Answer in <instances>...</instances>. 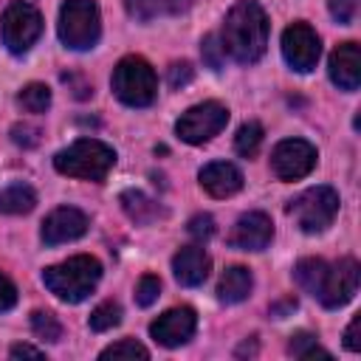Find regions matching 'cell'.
<instances>
[{
    "label": "cell",
    "instance_id": "cell-22",
    "mask_svg": "<svg viewBox=\"0 0 361 361\" xmlns=\"http://www.w3.org/2000/svg\"><path fill=\"white\" fill-rule=\"evenodd\" d=\"M262 135H265V130H262L259 121H245V124L237 130V135H234V149H237L243 158H254V155L259 152Z\"/></svg>",
    "mask_w": 361,
    "mask_h": 361
},
{
    "label": "cell",
    "instance_id": "cell-31",
    "mask_svg": "<svg viewBox=\"0 0 361 361\" xmlns=\"http://www.w3.org/2000/svg\"><path fill=\"white\" fill-rule=\"evenodd\" d=\"M189 234H192L195 240H209V237L214 234V220H212V214H195V217L189 220Z\"/></svg>",
    "mask_w": 361,
    "mask_h": 361
},
{
    "label": "cell",
    "instance_id": "cell-19",
    "mask_svg": "<svg viewBox=\"0 0 361 361\" xmlns=\"http://www.w3.org/2000/svg\"><path fill=\"white\" fill-rule=\"evenodd\" d=\"M118 203H121L124 214H127L133 223H138V226H147V223H155L158 217H164V209H161L155 200H149L144 192H138V189L121 192Z\"/></svg>",
    "mask_w": 361,
    "mask_h": 361
},
{
    "label": "cell",
    "instance_id": "cell-21",
    "mask_svg": "<svg viewBox=\"0 0 361 361\" xmlns=\"http://www.w3.org/2000/svg\"><path fill=\"white\" fill-rule=\"evenodd\" d=\"M37 206V192L25 183H14L0 192V212L3 214H28Z\"/></svg>",
    "mask_w": 361,
    "mask_h": 361
},
{
    "label": "cell",
    "instance_id": "cell-20",
    "mask_svg": "<svg viewBox=\"0 0 361 361\" xmlns=\"http://www.w3.org/2000/svg\"><path fill=\"white\" fill-rule=\"evenodd\" d=\"M192 6V0H127V8L133 17L138 20H155V17H166V14H180Z\"/></svg>",
    "mask_w": 361,
    "mask_h": 361
},
{
    "label": "cell",
    "instance_id": "cell-35",
    "mask_svg": "<svg viewBox=\"0 0 361 361\" xmlns=\"http://www.w3.org/2000/svg\"><path fill=\"white\" fill-rule=\"evenodd\" d=\"M358 327H361V316H353V322L347 324V333H344V347L358 353L361 350V338H358Z\"/></svg>",
    "mask_w": 361,
    "mask_h": 361
},
{
    "label": "cell",
    "instance_id": "cell-1",
    "mask_svg": "<svg viewBox=\"0 0 361 361\" xmlns=\"http://www.w3.org/2000/svg\"><path fill=\"white\" fill-rule=\"evenodd\" d=\"M358 271L361 268L353 257H344L333 265L319 257H305L293 265V279L324 307H341L358 290Z\"/></svg>",
    "mask_w": 361,
    "mask_h": 361
},
{
    "label": "cell",
    "instance_id": "cell-15",
    "mask_svg": "<svg viewBox=\"0 0 361 361\" xmlns=\"http://www.w3.org/2000/svg\"><path fill=\"white\" fill-rule=\"evenodd\" d=\"M330 79L341 90H358V85H361V51L355 42H341L330 54Z\"/></svg>",
    "mask_w": 361,
    "mask_h": 361
},
{
    "label": "cell",
    "instance_id": "cell-27",
    "mask_svg": "<svg viewBox=\"0 0 361 361\" xmlns=\"http://www.w3.org/2000/svg\"><path fill=\"white\" fill-rule=\"evenodd\" d=\"M99 358L102 361H107V358H149V350L144 344H138L135 338H121V341L104 347Z\"/></svg>",
    "mask_w": 361,
    "mask_h": 361
},
{
    "label": "cell",
    "instance_id": "cell-13",
    "mask_svg": "<svg viewBox=\"0 0 361 361\" xmlns=\"http://www.w3.org/2000/svg\"><path fill=\"white\" fill-rule=\"evenodd\" d=\"M85 231H87V214L79 212L76 206H59L42 223V243L45 245L71 243V240H79Z\"/></svg>",
    "mask_w": 361,
    "mask_h": 361
},
{
    "label": "cell",
    "instance_id": "cell-3",
    "mask_svg": "<svg viewBox=\"0 0 361 361\" xmlns=\"http://www.w3.org/2000/svg\"><path fill=\"white\" fill-rule=\"evenodd\" d=\"M99 279H102V265L90 254H76V257L42 271L45 288L68 305H76V302L87 299L96 290Z\"/></svg>",
    "mask_w": 361,
    "mask_h": 361
},
{
    "label": "cell",
    "instance_id": "cell-26",
    "mask_svg": "<svg viewBox=\"0 0 361 361\" xmlns=\"http://www.w3.org/2000/svg\"><path fill=\"white\" fill-rule=\"evenodd\" d=\"M31 330L42 341H59V336H62V324L51 310H34L31 313Z\"/></svg>",
    "mask_w": 361,
    "mask_h": 361
},
{
    "label": "cell",
    "instance_id": "cell-30",
    "mask_svg": "<svg viewBox=\"0 0 361 361\" xmlns=\"http://www.w3.org/2000/svg\"><path fill=\"white\" fill-rule=\"evenodd\" d=\"M192 76H195V68L189 62H172L169 65V73H166L169 87H183V85L192 82Z\"/></svg>",
    "mask_w": 361,
    "mask_h": 361
},
{
    "label": "cell",
    "instance_id": "cell-9",
    "mask_svg": "<svg viewBox=\"0 0 361 361\" xmlns=\"http://www.w3.org/2000/svg\"><path fill=\"white\" fill-rule=\"evenodd\" d=\"M228 121V110L220 102H203L189 107L178 121H175V133L186 141V144H206L209 138H214Z\"/></svg>",
    "mask_w": 361,
    "mask_h": 361
},
{
    "label": "cell",
    "instance_id": "cell-2",
    "mask_svg": "<svg viewBox=\"0 0 361 361\" xmlns=\"http://www.w3.org/2000/svg\"><path fill=\"white\" fill-rule=\"evenodd\" d=\"M220 45L223 54H228L240 65L257 62L268 45V17L262 6L254 0H240L237 6H231L223 23Z\"/></svg>",
    "mask_w": 361,
    "mask_h": 361
},
{
    "label": "cell",
    "instance_id": "cell-25",
    "mask_svg": "<svg viewBox=\"0 0 361 361\" xmlns=\"http://www.w3.org/2000/svg\"><path fill=\"white\" fill-rule=\"evenodd\" d=\"M118 322H121V307H118V302H102V305H96L93 313H90V319H87V324H90L93 333L113 330Z\"/></svg>",
    "mask_w": 361,
    "mask_h": 361
},
{
    "label": "cell",
    "instance_id": "cell-29",
    "mask_svg": "<svg viewBox=\"0 0 361 361\" xmlns=\"http://www.w3.org/2000/svg\"><path fill=\"white\" fill-rule=\"evenodd\" d=\"M358 6L361 0H330V14L338 20V23H353L355 14H358Z\"/></svg>",
    "mask_w": 361,
    "mask_h": 361
},
{
    "label": "cell",
    "instance_id": "cell-37",
    "mask_svg": "<svg viewBox=\"0 0 361 361\" xmlns=\"http://www.w3.org/2000/svg\"><path fill=\"white\" fill-rule=\"evenodd\" d=\"M11 358H42V350H37L31 344H14L11 347Z\"/></svg>",
    "mask_w": 361,
    "mask_h": 361
},
{
    "label": "cell",
    "instance_id": "cell-10",
    "mask_svg": "<svg viewBox=\"0 0 361 361\" xmlns=\"http://www.w3.org/2000/svg\"><path fill=\"white\" fill-rule=\"evenodd\" d=\"M316 147L305 138H285L271 152V169L279 180H299L316 166Z\"/></svg>",
    "mask_w": 361,
    "mask_h": 361
},
{
    "label": "cell",
    "instance_id": "cell-16",
    "mask_svg": "<svg viewBox=\"0 0 361 361\" xmlns=\"http://www.w3.org/2000/svg\"><path fill=\"white\" fill-rule=\"evenodd\" d=\"M209 268H212V259L209 254L200 248V245H183L175 257H172V271H175V279L186 288H197L206 282L209 276Z\"/></svg>",
    "mask_w": 361,
    "mask_h": 361
},
{
    "label": "cell",
    "instance_id": "cell-23",
    "mask_svg": "<svg viewBox=\"0 0 361 361\" xmlns=\"http://www.w3.org/2000/svg\"><path fill=\"white\" fill-rule=\"evenodd\" d=\"M17 102L25 113H45L51 107V90L42 82H31L17 93Z\"/></svg>",
    "mask_w": 361,
    "mask_h": 361
},
{
    "label": "cell",
    "instance_id": "cell-12",
    "mask_svg": "<svg viewBox=\"0 0 361 361\" xmlns=\"http://www.w3.org/2000/svg\"><path fill=\"white\" fill-rule=\"evenodd\" d=\"M197 330V316L192 307H172L164 316H158L149 324V336L161 344V347H180L186 344Z\"/></svg>",
    "mask_w": 361,
    "mask_h": 361
},
{
    "label": "cell",
    "instance_id": "cell-8",
    "mask_svg": "<svg viewBox=\"0 0 361 361\" xmlns=\"http://www.w3.org/2000/svg\"><path fill=\"white\" fill-rule=\"evenodd\" d=\"M0 34L11 54H25L42 34V14L23 0H14L0 14Z\"/></svg>",
    "mask_w": 361,
    "mask_h": 361
},
{
    "label": "cell",
    "instance_id": "cell-24",
    "mask_svg": "<svg viewBox=\"0 0 361 361\" xmlns=\"http://www.w3.org/2000/svg\"><path fill=\"white\" fill-rule=\"evenodd\" d=\"M288 353L296 355V358H316V355H319V358H330V353H327L324 347H319L316 336L307 333V330H299V333L290 336V341H288Z\"/></svg>",
    "mask_w": 361,
    "mask_h": 361
},
{
    "label": "cell",
    "instance_id": "cell-7",
    "mask_svg": "<svg viewBox=\"0 0 361 361\" xmlns=\"http://www.w3.org/2000/svg\"><path fill=\"white\" fill-rule=\"evenodd\" d=\"M288 214L307 234L324 231L338 214V192L330 186H310L296 200L288 203Z\"/></svg>",
    "mask_w": 361,
    "mask_h": 361
},
{
    "label": "cell",
    "instance_id": "cell-6",
    "mask_svg": "<svg viewBox=\"0 0 361 361\" xmlns=\"http://www.w3.org/2000/svg\"><path fill=\"white\" fill-rule=\"evenodd\" d=\"M102 37V14L93 0H65L59 8V39L71 51H87Z\"/></svg>",
    "mask_w": 361,
    "mask_h": 361
},
{
    "label": "cell",
    "instance_id": "cell-28",
    "mask_svg": "<svg viewBox=\"0 0 361 361\" xmlns=\"http://www.w3.org/2000/svg\"><path fill=\"white\" fill-rule=\"evenodd\" d=\"M158 293H161V279H158V276L147 274V276L138 279V285H135V302H138L141 307H149V305L158 299Z\"/></svg>",
    "mask_w": 361,
    "mask_h": 361
},
{
    "label": "cell",
    "instance_id": "cell-38",
    "mask_svg": "<svg viewBox=\"0 0 361 361\" xmlns=\"http://www.w3.org/2000/svg\"><path fill=\"white\" fill-rule=\"evenodd\" d=\"M293 307H296V302H293V299H288V302H282V305L271 307V313H274L276 319H282V313H285V310H293Z\"/></svg>",
    "mask_w": 361,
    "mask_h": 361
},
{
    "label": "cell",
    "instance_id": "cell-14",
    "mask_svg": "<svg viewBox=\"0 0 361 361\" xmlns=\"http://www.w3.org/2000/svg\"><path fill=\"white\" fill-rule=\"evenodd\" d=\"M271 237H274L271 217L265 212H245L234 223V228L228 234V243L240 251H262L271 243Z\"/></svg>",
    "mask_w": 361,
    "mask_h": 361
},
{
    "label": "cell",
    "instance_id": "cell-33",
    "mask_svg": "<svg viewBox=\"0 0 361 361\" xmlns=\"http://www.w3.org/2000/svg\"><path fill=\"white\" fill-rule=\"evenodd\" d=\"M11 138H14V144H20V147H34V144H39V130L31 127V124H14Z\"/></svg>",
    "mask_w": 361,
    "mask_h": 361
},
{
    "label": "cell",
    "instance_id": "cell-34",
    "mask_svg": "<svg viewBox=\"0 0 361 361\" xmlns=\"http://www.w3.org/2000/svg\"><path fill=\"white\" fill-rule=\"evenodd\" d=\"M14 305H17V288L6 274H0V313L11 310Z\"/></svg>",
    "mask_w": 361,
    "mask_h": 361
},
{
    "label": "cell",
    "instance_id": "cell-18",
    "mask_svg": "<svg viewBox=\"0 0 361 361\" xmlns=\"http://www.w3.org/2000/svg\"><path fill=\"white\" fill-rule=\"evenodd\" d=\"M254 288V279H251V271L243 268V265H228L217 282V299L226 302V305H237L243 299H248Z\"/></svg>",
    "mask_w": 361,
    "mask_h": 361
},
{
    "label": "cell",
    "instance_id": "cell-5",
    "mask_svg": "<svg viewBox=\"0 0 361 361\" xmlns=\"http://www.w3.org/2000/svg\"><path fill=\"white\" fill-rule=\"evenodd\" d=\"M113 93L130 107H149L158 96V76L144 56H124L113 68Z\"/></svg>",
    "mask_w": 361,
    "mask_h": 361
},
{
    "label": "cell",
    "instance_id": "cell-36",
    "mask_svg": "<svg viewBox=\"0 0 361 361\" xmlns=\"http://www.w3.org/2000/svg\"><path fill=\"white\" fill-rule=\"evenodd\" d=\"M62 82H65V85H73V96H76V99H87V96L93 93V87H90L87 82L76 79V76H68V73H62Z\"/></svg>",
    "mask_w": 361,
    "mask_h": 361
},
{
    "label": "cell",
    "instance_id": "cell-11",
    "mask_svg": "<svg viewBox=\"0 0 361 361\" xmlns=\"http://www.w3.org/2000/svg\"><path fill=\"white\" fill-rule=\"evenodd\" d=\"M319 54H322L319 34L307 23H293V25L285 28V34H282V56L293 71H299V73L313 71L316 62H319Z\"/></svg>",
    "mask_w": 361,
    "mask_h": 361
},
{
    "label": "cell",
    "instance_id": "cell-32",
    "mask_svg": "<svg viewBox=\"0 0 361 361\" xmlns=\"http://www.w3.org/2000/svg\"><path fill=\"white\" fill-rule=\"evenodd\" d=\"M223 45H217V39L209 34L206 39H203V59H206V65L209 68H214V71H220V65H223Z\"/></svg>",
    "mask_w": 361,
    "mask_h": 361
},
{
    "label": "cell",
    "instance_id": "cell-17",
    "mask_svg": "<svg viewBox=\"0 0 361 361\" xmlns=\"http://www.w3.org/2000/svg\"><path fill=\"white\" fill-rule=\"evenodd\" d=\"M197 178H200V186L212 197H231V195H237L243 189V172L228 161L206 164Z\"/></svg>",
    "mask_w": 361,
    "mask_h": 361
},
{
    "label": "cell",
    "instance_id": "cell-4",
    "mask_svg": "<svg viewBox=\"0 0 361 361\" xmlns=\"http://www.w3.org/2000/svg\"><path fill=\"white\" fill-rule=\"evenodd\" d=\"M116 164V149L99 138H79L54 155L56 172L82 180H104Z\"/></svg>",
    "mask_w": 361,
    "mask_h": 361
}]
</instances>
